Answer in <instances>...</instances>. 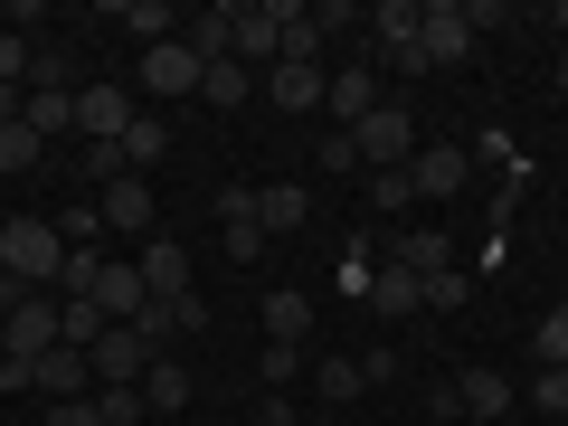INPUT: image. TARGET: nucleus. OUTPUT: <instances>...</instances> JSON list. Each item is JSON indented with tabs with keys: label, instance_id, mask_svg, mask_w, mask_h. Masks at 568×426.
<instances>
[{
	"label": "nucleus",
	"instance_id": "35",
	"mask_svg": "<svg viewBox=\"0 0 568 426\" xmlns=\"http://www.w3.org/2000/svg\"><path fill=\"white\" fill-rule=\"evenodd\" d=\"M77 171L85 181H123V142H77Z\"/></svg>",
	"mask_w": 568,
	"mask_h": 426
},
{
	"label": "nucleus",
	"instance_id": "16",
	"mask_svg": "<svg viewBox=\"0 0 568 426\" xmlns=\"http://www.w3.org/2000/svg\"><path fill=\"white\" fill-rule=\"evenodd\" d=\"M455 417L503 426V417H511V379H503V369H465V379H455Z\"/></svg>",
	"mask_w": 568,
	"mask_h": 426
},
{
	"label": "nucleus",
	"instance_id": "12",
	"mask_svg": "<svg viewBox=\"0 0 568 426\" xmlns=\"http://www.w3.org/2000/svg\"><path fill=\"white\" fill-rule=\"evenodd\" d=\"M265 104H284V114H323V104H332L323 58H313V67H265Z\"/></svg>",
	"mask_w": 568,
	"mask_h": 426
},
{
	"label": "nucleus",
	"instance_id": "33",
	"mask_svg": "<svg viewBox=\"0 0 568 426\" xmlns=\"http://www.w3.org/2000/svg\"><path fill=\"white\" fill-rule=\"evenodd\" d=\"M332 275H342V294H369V275H379V256H369V237H351Z\"/></svg>",
	"mask_w": 568,
	"mask_h": 426
},
{
	"label": "nucleus",
	"instance_id": "2",
	"mask_svg": "<svg viewBox=\"0 0 568 426\" xmlns=\"http://www.w3.org/2000/svg\"><path fill=\"white\" fill-rule=\"evenodd\" d=\"M465 58H474L465 0H417V67H465Z\"/></svg>",
	"mask_w": 568,
	"mask_h": 426
},
{
	"label": "nucleus",
	"instance_id": "49",
	"mask_svg": "<svg viewBox=\"0 0 568 426\" xmlns=\"http://www.w3.org/2000/svg\"><path fill=\"white\" fill-rule=\"evenodd\" d=\"M549 29H568V0H559V10H549Z\"/></svg>",
	"mask_w": 568,
	"mask_h": 426
},
{
	"label": "nucleus",
	"instance_id": "29",
	"mask_svg": "<svg viewBox=\"0 0 568 426\" xmlns=\"http://www.w3.org/2000/svg\"><path fill=\"white\" fill-rule=\"evenodd\" d=\"M530 361H540V369H568V304L540 313V332H530Z\"/></svg>",
	"mask_w": 568,
	"mask_h": 426
},
{
	"label": "nucleus",
	"instance_id": "24",
	"mask_svg": "<svg viewBox=\"0 0 568 426\" xmlns=\"http://www.w3.org/2000/svg\"><path fill=\"white\" fill-rule=\"evenodd\" d=\"M275 39H284V58H275V67H313V48H323V29H313V10H294V0H275Z\"/></svg>",
	"mask_w": 568,
	"mask_h": 426
},
{
	"label": "nucleus",
	"instance_id": "38",
	"mask_svg": "<svg viewBox=\"0 0 568 426\" xmlns=\"http://www.w3.org/2000/svg\"><path fill=\"white\" fill-rule=\"evenodd\" d=\"M407 200H417V190H407V171H369V209H388V219H398Z\"/></svg>",
	"mask_w": 568,
	"mask_h": 426
},
{
	"label": "nucleus",
	"instance_id": "28",
	"mask_svg": "<svg viewBox=\"0 0 568 426\" xmlns=\"http://www.w3.org/2000/svg\"><path fill=\"white\" fill-rule=\"evenodd\" d=\"M142 407H190V369L171 361V351H162L152 369H142Z\"/></svg>",
	"mask_w": 568,
	"mask_h": 426
},
{
	"label": "nucleus",
	"instance_id": "18",
	"mask_svg": "<svg viewBox=\"0 0 568 426\" xmlns=\"http://www.w3.org/2000/svg\"><path fill=\"white\" fill-rule=\"evenodd\" d=\"M237 67H275L284 39H275V0H256V10H237V48H227Z\"/></svg>",
	"mask_w": 568,
	"mask_h": 426
},
{
	"label": "nucleus",
	"instance_id": "22",
	"mask_svg": "<svg viewBox=\"0 0 568 426\" xmlns=\"http://www.w3.org/2000/svg\"><path fill=\"white\" fill-rule=\"evenodd\" d=\"M104 332H114V323H104L95 294H58V342H67V351H95Z\"/></svg>",
	"mask_w": 568,
	"mask_h": 426
},
{
	"label": "nucleus",
	"instance_id": "43",
	"mask_svg": "<svg viewBox=\"0 0 568 426\" xmlns=\"http://www.w3.org/2000/svg\"><path fill=\"white\" fill-rule=\"evenodd\" d=\"M294 369H304V342H265V379L284 388V379H294Z\"/></svg>",
	"mask_w": 568,
	"mask_h": 426
},
{
	"label": "nucleus",
	"instance_id": "3",
	"mask_svg": "<svg viewBox=\"0 0 568 426\" xmlns=\"http://www.w3.org/2000/svg\"><path fill=\"white\" fill-rule=\"evenodd\" d=\"M351 142H361V171H407V162H417V123H407V104H379Z\"/></svg>",
	"mask_w": 568,
	"mask_h": 426
},
{
	"label": "nucleus",
	"instance_id": "20",
	"mask_svg": "<svg viewBox=\"0 0 568 426\" xmlns=\"http://www.w3.org/2000/svg\"><path fill=\"white\" fill-rule=\"evenodd\" d=\"M29 133L39 142H58V133H77V85H29Z\"/></svg>",
	"mask_w": 568,
	"mask_h": 426
},
{
	"label": "nucleus",
	"instance_id": "4",
	"mask_svg": "<svg viewBox=\"0 0 568 426\" xmlns=\"http://www.w3.org/2000/svg\"><path fill=\"white\" fill-rule=\"evenodd\" d=\"M465 181H474V152H465V142H417V162H407V190H417V200L446 209Z\"/></svg>",
	"mask_w": 568,
	"mask_h": 426
},
{
	"label": "nucleus",
	"instance_id": "19",
	"mask_svg": "<svg viewBox=\"0 0 568 426\" xmlns=\"http://www.w3.org/2000/svg\"><path fill=\"white\" fill-rule=\"evenodd\" d=\"M39 398H95V361H85V351H48L39 361Z\"/></svg>",
	"mask_w": 568,
	"mask_h": 426
},
{
	"label": "nucleus",
	"instance_id": "6",
	"mask_svg": "<svg viewBox=\"0 0 568 426\" xmlns=\"http://www.w3.org/2000/svg\"><path fill=\"white\" fill-rule=\"evenodd\" d=\"M85 361H95V388H142V369L162 361V351L142 342V332H133V323H114V332H104V342H95V351H85Z\"/></svg>",
	"mask_w": 568,
	"mask_h": 426
},
{
	"label": "nucleus",
	"instance_id": "47",
	"mask_svg": "<svg viewBox=\"0 0 568 426\" xmlns=\"http://www.w3.org/2000/svg\"><path fill=\"white\" fill-rule=\"evenodd\" d=\"M0 388H10V398H20V388H39V361H10V351H0Z\"/></svg>",
	"mask_w": 568,
	"mask_h": 426
},
{
	"label": "nucleus",
	"instance_id": "21",
	"mask_svg": "<svg viewBox=\"0 0 568 426\" xmlns=\"http://www.w3.org/2000/svg\"><path fill=\"white\" fill-rule=\"evenodd\" d=\"M246 95H256V67H237V58L200 67V104H209V114H237Z\"/></svg>",
	"mask_w": 568,
	"mask_h": 426
},
{
	"label": "nucleus",
	"instance_id": "25",
	"mask_svg": "<svg viewBox=\"0 0 568 426\" xmlns=\"http://www.w3.org/2000/svg\"><path fill=\"white\" fill-rule=\"evenodd\" d=\"M162 152H171V123L162 114H133V123H123V171H152Z\"/></svg>",
	"mask_w": 568,
	"mask_h": 426
},
{
	"label": "nucleus",
	"instance_id": "40",
	"mask_svg": "<svg viewBox=\"0 0 568 426\" xmlns=\"http://www.w3.org/2000/svg\"><path fill=\"white\" fill-rule=\"evenodd\" d=\"M219 256H227V265H246V256H265V227H256V219H237V227H227V237H219Z\"/></svg>",
	"mask_w": 568,
	"mask_h": 426
},
{
	"label": "nucleus",
	"instance_id": "46",
	"mask_svg": "<svg viewBox=\"0 0 568 426\" xmlns=\"http://www.w3.org/2000/svg\"><path fill=\"white\" fill-rule=\"evenodd\" d=\"M323 171H361V142H351V133H323Z\"/></svg>",
	"mask_w": 568,
	"mask_h": 426
},
{
	"label": "nucleus",
	"instance_id": "1",
	"mask_svg": "<svg viewBox=\"0 0 568 426\" xmlns=\"http://www.w3.org/2000/svg\"><path fill=\"white\" fill-rule=\"evenodd\" d=\"M0 265H10L29 294H58V265H67L58 219H10V227H0Z\"/></svg>",
	"mask_w": 568,
	"mask_h": 426
},
{
	"label": "nucleus",
	"instance_id": "39",
	"mask_svg": "<svg viewBox=\"0 0 568 426\" xmlns=\"http://www.w3.org/2000/svg\"><path fill=\"white\" fill-rule=\"evenodd\" d=\"M133 332H142L152 351H171V332H181V313H171V304H142V313H133Z\"/></svg>",
	"mask_w": 568,
	"mask_h": 426
},
{
	"label": "nucleus",
	"instance_id": "36",
	"mask_svg": "<svg viewBox=\"0 0 568 426\" xmlns=\"http://www.w3.org/2000/svg\"><path fill=\"white\" fill-rule=\"evenodd\" d=\"M95 417L104 426H133V417H152V407H142V388H95Z\"/></svg>",
	"mask_w": 568,
	"mask_h": 426
},
{
	"label": "nucleus",
	"instance_id": "51",
	"mask_svg": "<svg viewBox=\"0 0 568 426\" xmlns=\"http://www.w3.org/2000/svg\"><path fill=\"white\" fill-rule=\"evenodd\" d=\"M559 85H568V67H559Z\"/></svg>",
	"mask_w": 568,
	"mask_h": 426
},
{
	"label": "nucleus",
	"instance_id": "23",
	"mask_svg": "<svg viewBox=\"0 0 568 426\" xmlns=\"http://www.w3.org/2000/svg\"><path fill=\"white\" fill-rule=\"evenodd\" d=\"M388 265H407V275H436V265H455V246H446V227H398Z\"/></svg>",
	"mask_w": 568,
	"mask_h": 426
},
{
	"label": "nucleus",
	"instance_id": "41",
	"mask_svg": "<svg viewBox=\"0 0 568 426\" xmlns=\"http://www.w3.org/2000/svg\"><path fill=\"white\" fill-rule=\"evenodd\" d=\"M29 58H39V48H29L20 29H0V85H20V77H29Z\"/></svg>",
	"mask_w": 568,
	"mask_h": 426
},
{
	"label": "nucleus",
	"instance_id": "11",
	"mask_svg": "<svg viewBox=\"0 0 568 426\" xmlns=\"http://www.w3.org/2000/svg\"><path fill=\"white\" fill-rule=\"evenodd\" d=\"M379 104H388V95H379V77H369V39H361V58H351L342 77H332V114H342V133H361V123L379 114Z\"/></svg>",
	"mask_w": 568,
	"mask_h": 426
},
{
	"label": "nucleus",
	"instance_id": "8",
	"mask_svg": "<svg viewBox=\"0 0 568 426\" xmlns=\"http://www.w3.org/2000/svg\"><path fill=\"white\" fill-rule=\"evenodd\" d=\"M142 95H152V104H171V95H200V48H190V39L142 48Z\"/></svg>",
	"mask_w": 568,
	"mask_h": 426
},
{
	"label": "nucleus",
	"instance_id": "7",
	"mask_svg": "<svg viewBox=\"0 0 568 426\" xmlns=\"http://www.w3.org/2000/svg\"><path fill=\"white\" fill-rule=\"evenodd\" d=\"M142 294H152V304H181V294H200V284H190V246L181 237H162V227H152V237H142Z\"/></svg>",
	"mask_w": 568,
	"mask_h": 426
},
{
	"label": "nucleus",
	"instance_id": "10",
	"mask_svg": "<svg viewBox=\"0 0 568 426\" xmlns=\"http://www.w3.org/2000/svg\"><path fill=\"white\" fill-rule=\"evenodd\" d=\"M369 67H417V0H379L369 10Z\"/></svg>",
	"mask_w": 568,
	"mask_h": 426
},
{
	"label": "nucleus",
	"instance_id": "30",
	"mask_svg": "<svg viewBox=\"0 0 568 426\" xmlns=\"http://www.w3.org/2000/svg\"><path fill=\"white\" fill-rule=\"evenodd\" d=\"M426 284V304H436V313H465L474 304V275H465V265H436V275H417Z\"/></svg>",
	"mask_w": 568,
	"mask_h": 426
},
{
	"label": "nucleus",
	"instance_id": "5",
	"mask_svg": "<svg viewBox=\"0 0 568 426\" xmlns=\"http://www.w3.org/2000/svg\"><path fill=\"white\" fill-rule=\"evenodd\" d=\"M0 351H10V361H48V351H58V294H20L10 323H0Z\"/></svg>",
	"mask_w": 568,
	"mask_h": 426
},
{
	"label": "nucleus",
	"instance_id": "44",
	"mask_svg": "<svg viewBox=\"0 0 568 426\" xmlns=\"http://www.w3.org/2000/svg\"><path fill=\"white\" fill-rule=\"evenodd\" d=\"M237 219H256V190L227 181V190H219V227H237Z\"/></svg>",
	"mask_w": 568,
	"mask_h": 426
},
{
	"label": "nucleus",
	"instance_id": "17",
	"mask_svg": "<svg viewBox=\"0 0 568 426\" xmlns=\"http://www.w3.org/2000/svg\"><path fill=\"white\" fill-rule=\"evenodd\" d=\"M369 313H379V323H407V313H426V284L407 275V265H379V275H369Z\"/></svg>",
	"mask_w": 568,
	"mask_h": 426
},
{
	"label": "nucleus",
	"instance_id": "26",
	"mask_svg": "<svg viewBox=\"0 0 568 426\" xmlns=\"http://www.w3.org/2000/svg\"><path fill=\"white\" fill-rule=\"evenodd\" d=\"M123 29H133L142 48H162V39H181V10H171V0H133V10H114Z\"/></svg>",
	"mask_w": 568,
	"mask_h": 426
},
{
	"label": "nucleus",
	"instance_id": "14",
	"mask_svg": "<svg viewBox=\"0 0 568 426\" xmlns=\"http://www.w3.org/2000/svg\"><path fill=\"white\" fill-rule=\"evenodd\" d=\"M95 304H104V323H133L152 294H142V265L133 256H104V275H95Z\"/></svg>",
	"mask_w": 568,
	"mask_h": 426
},
{
	"label": "nucleus",
	"instance_id": "48",
	"mask_svg": "<svg viewBox=\"0 0 568 426\" xmlns=\"http://www.w3.org/2000/svg\"><path fill=\"white\" fill-rule=\"evenodd\" d=\"M256 426H304V417H294V398H265V407H256Z\"/></svg>",
	"mask_w": 568,
	"mask_h": 426
},
{
	"label": "nucleus",
	"instance_id": "27",
	"mask_svg": "<svg viewBox=\"0 0 568 426\" xmlns=\"http://www.w3.org/2000/svg\"><path fill=\"white\" fill-rule=\"evenodd\" d=\"M304 332H313V304L294 294V284H284V294H265V342H304Z\"/></svg>",
	"mask_w": 568,
	"mask_h": 426
},
{
	"label": "nucleus",
	"instance_id": "15",
	"mask_svg": "<svg viewBox=\"0 0 568 426\" xmlns=\"http://www.w3.org/2000/svg\"><path fill=\"white\" fill-rule=\"evenodd\" d=\"M304 219H313V190L304 181H265L256 190V227H265V237H294Z\"/></svg>",
	"mask_w": 568,
	"mask_h": 426
},
{
	"label": "nucleus",
	"instance_id": "13",
	"mask_svg": "<svg viewBox=\"0 0 568 426\" xmlns=\"http://www.w3.org/2000/svg\"><path fill=\"white\" fill-rule=\"evenodd\" d=\"M104 227H123V237H152V181L142 171H123V181H104Z\"/></svg>",
	"mask_w": 568,
	"mask_h": 426
},
{
	"label": "nucleus",
	"instance_id": "32",
	"mask_svg": "<svg viewBox=\"0 0 568 426\" xmlns=\"http://www.w3.org/2000/svg\"><path fill=\"white\" fill-rule=\"evenodd\" d=\"M95 275H104V256H95V246H67V265H58V294H95Z\"/></svg>",
	"mask_w": 568,
	"mask_h": 426
},
{
	"label": "nucleus",
	"instance_id": "34",
	"mask_svg": "<svg viewBox=\"0 0 568 426\" xmlns=\"http://www.w3.org/2000/svg\"><path fill=\"white\" fill-rule=\"evenodd\" d=\"M39 152H48V142L29 133V123H0V171H29V162H39Z\"/></svg>",
	"mask_w": 568,
	"mask_h": 426
},
{
	"label": "nucleus",
	"instance_id": "50",
	"mask_svg": "<svg viewBox=\"0 0 568 426\" xmlns=\"http://www.w3.org/2000/svg\"><path fill=\"white\" fill-rule=\"evenodd\" d=\"M0 323H10V304H0Z\"/></svg>",
	"mask_w": 568,
	"mask_h": 426
},
{
	"label": "nucleus",
	"instance_id": "31",
	"mask_svg": "<svg viewBox=\"0 0 568 426\" xmlns=\"http://www.w3.org/2000/svg\"><path fill=\"white\" fill-rule=\"evenodd\" d=\"M313 388H323L332 407H351V398H361L369 379H361V361H323V369H313Z\"/></svg>",
	"mask_w": 568,
	"mask_h": 426
},
{
	"label": "nucleus",
	"instance_id": "37",
	"mask_svg": "<svg viewBox=\"0 0 568 426\" xmlns=\"http://www.w3.org/2000/svg\"><path fill=\"white\" fill-rule=\"evenodd\" d=\"M530 407L540 417H568V369H530Z\"/></svg>",
	"mask_w": 568,
	"mask_h": 426
},
{
	"label": "nucleus",
	"instance_id": "45",
	"mask_svg": "<svg viewBox=\"0 0 568 426\" xmlns=\"http://www.w3.org/2000/svg\"><path fill=\"white\" fill-rule=\"evenodd\" d=\"M48 426H104L95 398H48Z\"/></svg>",
	"mask_w": 568,
	"mask_h": 426
},
{
	"label": "nucleus",
	"instance_id": "9",
	"mask_svg": "<svg viewBox=\"0 0 568 426\" xmlns=\"http://www.w3.org/2000/svg\"><path fill=\"white\" fill-rule=\"evenodd\" d=\"M133 85H77V142H123V123H133Z\"/></svg>",
	"mask_w": 568,
	"mask_h": 426
},
{
	"label": "nucleus",
	"instance_id": "42",
	"mask_svg": "<svg viewBox=\"0 0 568 426\" xmlns=\"http://www.w3.org/2000/svg\"><path fill=\"white\" fill-rule=\"evenodd\" d=\"M58 237H67V246H95V237H104V209H67Z\"/></svg>",
	"mask_w": 568,
	"mask_h": 426
}]
</instances>
